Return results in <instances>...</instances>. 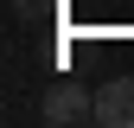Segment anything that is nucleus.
I'll list each match as a JSON object with an SVG mask.
<instances>
[{
    "label": "nucleus",
    "instance_id": "f03ea898",
    "mask_svg": "<svg viewBox=\"0 0 134 128\" xmlns=\"http://www.w3.org/2000/svg\"><path fill=\"white\" fill-rule=\"evenodd\" d=\"M96 128H134V77H109L96 83Z\"/></svg>",
    "mask_w": 134,
    "mask_h": 128
},
{
    "label": "nucleus",
    "instance_id": "7ed1b4c3",
    "mask_svg": "<svg viewBox=\"0 0 134 128\" xmlns=\"http://www.w3.org/2000/svg\"><path fill=\"white\" fill-rule=\"evenodd\" d=\"M13 13H19V19H32V13H45V0H13Z\"/></svg>",
    "mask_w": 134,
    "mask_h": 128
},
{
    "label": "nucleus",
    "instance_id": "f257e3e1",
    "mask_svg": "<svg viewBox=\"0 0 134 128\" xmlns=\"http://www.w3.org/2000/svg\"><path fill=\"white\" fill-rule=\"evenodd\" d=\"M38 122H45V128H77V122H96V90H90V83H70V77L45 83V96H38Z\"/></svg>",
    "mask_w": 134,
    "mask_h": 128
}]
</instances>
